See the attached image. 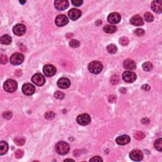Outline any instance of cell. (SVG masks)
I'll return each instance as SVG.
<instances>
[{"instance_id": "cell-1", "label": "cell", "mask_w": 162, "mask_h": 162, "mask_svg": "<svg viewBox=\"0 0 162 162\" xmlns=\"http://www.w3.org/2000/svg\"><path fill=\"white\" fill-rule=\"evenodd\" d=\"M103 65L100 62L98 61H93V62L89 63L88 65V70L91 73L94 74L100 73L103 70Z\"/></svg>"}, {"instance_id": "cell-2", "label": "cell", "mask_w": 162, "mask_h": 162, "mask_svg": "<svg viewBox=\"0 0 162 162\" xmlns=\"http://www.w3.org/2000/svg\"><path fill=\"white\" fill-rule=\"evenodd\" d=\"M55 149L58 154L60 155H65L68 153L70 150V146L68 143L64 142V141H61L56 144Z\"/></svg>"}, {"instance_id": "cell-3", "label": "cell", "mask_w": 162, "mask_h": 162, "mask_svg": "<svg viewBox=\"0 0 162 162\" xmlns=\"http://www.w3.org/2000/svg\"><path fill=\"white\" fill-rule=\"evenodd\" d=\"M4 89L8 92H13L17 89V83L13 79H8L3 85Z\"/></svg>"}, {"instance_id": "cell-4", "label": "cell", "mask_w": 162, "mask_h": 162, "mask_svg": "<svg viewBox=\"0 0 162 162\" xmlns=\"http://www.w3.org/2000/svg\"><path fill=\"white\" fill-rule=\"evenodd\" d=\"M24 60V56L20 53H13L10 57V62L12 65H20Z\"/></svg>"}, {"instance_id": "cell-5", "label": "cell", "mask_w": 162, "mask_h": 162, "mask_svg": "<svg viewBox=\"0 0 162 162\" xmlns=\"http://www.w3.org/2000/svg\"><path fill=\"white\" fill-rule=\"evenodd\" d=\"M122 78L125 82L132 83L134 82L137 78V75L134 72L131 71H126L124 72L122 74Z\"/></svg>"}, {"instance_id": "cell-6", "label": "cell", "mask_w": 162, "mask_h": 162, "mask_svg": "<svg viewBox=\"0 0 162 162\" xmlns=\"http://www.w3.org/2000/svg\"><path fill=\"white\" fill-rule=\"evenodd\" d=\"M43 73L46 77H52L53 76L56 72V68L55 66L53 65H46L44 66L43 69Z\"/></svg>"}, {"instance_id": "cell-7", "label": "cell", "mask_w": 162, "mask_h": 162, "mask_svg": "<svg viewBox=\"0 0 162 162\" xmlns=\"http://www.w3.org/2000/svg\"><path fill=\"white\" fill-rule=\"evenodd\" d=\"M130 158L135 161H139L143 160V153L139 149H134L130 153Z\"/></svg>"}, {"instance_id": "cell-8", "label": "cell", "mask_w": 162, "mask_h": 162, "mask_svg": "<svg viewBox=\"0 0 162 162\" xmlns=\"http://www.w3.org/2000/svg\"><path fill=\"white\" fill-rule=\"evenodd\" d=\"M32 81L34 84L38 86H42L45 83V78L42 74L37 73L34 74L32 77Z\"/></svg>"}, {"instance_id": "cell-9", "label": "cell", "mask_w": 162, "mask_h": 162, "mask_svg": "<svg viewBox=\"0 0 162 162\" xmlns=\"http://www.w3.org/2000/svg\"><path fill=\"white\" fill-rule=\"evenodd\" d=\"M78 124L81 125H87L91 122V117L87 114L79 115L77 118Z\"/></svg>"}, {"instance_id": "cell-10", "label": "cell", "mask_w": 162, "mask_h": 162, "mask_svg": "<svg viewBox=\"0 0 162 162\" xmlns=\"http://www.w3.org/2000/svg\"><path fill=\"white\" fill-rule=\"evenodd\" d=\"M22 90L23 93L24 94H26L27 96H31L35 92L36 89L35 87L32 84L27 83V84L23 85Z\"/></svg>"}, {"instance_id": "cell-11", "label": "cell", "mask_w": 162, "mask_h": 162, "mask_svg": "<svg viewBox=\"0 0 162 162\" xmlns=\"http://www.w3.org/2000/svg\"><path fill=\"white\" fill-rule=\"evenodd\" d=\"M13 32L16 36H21L23 35L26 32V26L22 23L15 25L13 28Z\"/></svg>"}, {"instance_id": "cell-12", "label": "cell", "mask_w": 162, "mask_h": 162, "mask_svg": "<svg viewBox=\"0 0 162 162\" xmlns=\"http://www.w3.org/2000/svg\"><path fill=\"white\" fill-rule=\"evenodd\" d=\"M68 23V19L65 15H59L56 17L55 23L58 27L65 26Z\"/></svg>"}, {"instance_id": "cell-13", "label": "cell", "mask_w": 162, "mask_h": 162, "mask_svg": "<svg viewBox=\"0 0 162 162\" xmlns=\"http://www.w3.org/2000/svg\"><path fill=\"white\" fill-rule=\"evenodd\" d=\"M108 22L112 23V24H115L120 22L121 20V16L119 13L117 12H113L110 14L108 16Z\"/></svg>"}, {"instance_id": "cell-14", "label": "cell", "mask_w": 162, "mask_h": 162, "mask_svg": "<svg viewBox=\"0 0 162 162\" xmlns=\"http://www.w3.org/2000/svg\"><path fill=\"white\" fill-rule=\"evenodd\" d=\"M68 1L67 0H57L55 1V7L58 10H64L68 7Z\"/></svg>"}, {"instance_id": "cell-15", "label": "cell", "mask_w": 162, "mask_h": 162, "mask_svg": "<svg viewBox=\"0 0 162 162\" xmlns=\"http://www.w3.org/2000/svg\"><path fill=\"white\" fill-rule=\"evenodd\" d=\"M68 17L72 20H76L81 17L82 12L81 10L76 8H72L68 13Z\"/></svg>"}, {"instance_id": "cell-16", "label": "cell", "mask_w": 162, "mask_h": 162, "mask_svg": "<svg viewBox=\"0 0 162 162\" xmlns=\"http://www.w3.org/2000/svg\"><path fill=\"white\" fill-rule=\"evenodd\" d=\"M130 23L134 26H141L144 24V21H143V18L139 15H134L130 18Z\"/></svg>"}, {"instance_id": "cell-17", "label": "cell", "mask_w": 162, "mask_h": 162, "mask_svg": "<svg viewBox=\"0 0 162 162\" xmlns=\"http://www.w3.org/2000/svg\"><path fill=\"white\" fill-rule=\"evenodd\" d=\"M152 10L157 13L162 12V2L161 1H153L151 3V6Z\"/></svg>"}, {"instance_id": "cell-18", "label": "cell", "mask_w": 162, "mask_h": 162, "mask_svg": "<svg viewBox=\"0 0 162 162\" xmlns=\"http://www.w3.org/2000/svg\"><path fill=\"white\" fill-rule=\"evenodd\" d=\"M57 85L60 88L62 89H67L70 87V81L68 78L65 77H62L58 81Z\"/></svg>"}, {"instance_id": "cell-19", "label": "cell", "mask_w": 162, "mask_h": 162, "mask_svg": "<svg viewBox=\"0 0 162 162\" xmlns=\"http://www.w3.org/2000/svg\"><path fill=\"white\" fill-rule=\"evenodd\" d=\"M130 138L127 135H122L116 139V143L119 145H125L130 142Z\"/></svg>"}, {"instance_id": "cell-20", "label": "cell", "mask_w": 162, "mask_h": 162, "mask_svg": "<svg viewBox=\"0 0 162 162\" xmlns=\"http://www.w3.org/2000/svg\"><path fill=\"white\" fill-rule=\"evenodd\" d=\"M124 67L128 70H134L136 68V64L134 61L130 59H127L124 62Z\"/></svg>"}, {"instance_id": "cell-21", "label": "cell", "mask_w": 162, "mask_h": 162, "mask_svg": "<svg viewBox=\"0 0 162 162\" xmlns=\"http://www.w3.org/2000/svg\"><path fill=\"white\" fill-rule=\"evenodd\" d=\"M8 150V145L5 141H1L0 142V155H3Z\"/></svg>"}, {"instance_id": "cell-22", "label": "cell", "mask_w": 162, "mask_h": 162, "mask_svg": "<svg viewBox=\"0 0 162 162\" xmlns=\"http://www.w3.org/2000/svg\"><path fill=\"white\" fill-rule=\"evenodd\" d=\"M0 42L3 45H10L12 42V37L8 34H5V35L1 36L0 38Z\"/></svg>"}, {"instance_id": "cell-23", "label": "cell", "mask_w": 162, "mask_h": 162, "mask_svg": "<svg viewBox=\"0 0 162 162\" xmlns=\"http://www.w3.org/2000/svg\"><path fill=\"white\" fill-rule=\"evenodd\" d=\"M117 28L115 26H112V25H107L103 28L104 31L108 34H112L117 31Z\"/></svg>"}, {"instance_id": "cell-24", "label": "cell", "mask_w": 162, "mask_h": 162, "mask_svg": "<svg viewBox=\"0 0 162 162\" xmlns=\"http://www.w3.org/2000/svg\"><path fill=\"white\" fill-rule=\"evenodd\" d=\"M106 50L109 53L114 54V53H115L117 51V47L114 44H110V45H108L107 46Z\"/></svg>"}, {"instance_id": "cell-25", "label": "cell", "mask_w": 162, "mask_h": 162, "mask_svg": "<svg viewBox=\"0 0 162 162\" xmlns=\"http://www.w3.org/2000/svg\"><path fill=\"white\" fill-rule=\"evenodd\" d=\"M143 69L144 71L149 72L153 69V64L150 62H144L142 65Z\"/></svg>"}, {"instance_id": "cell-26", "label": "cell", "mask_w": 162, "mask_h": 162, "mask_svg": "<svg viewBox=\"0 0 162 162\" xmlns=\"http://www.w3.org/2000/svg\"><path fill=\"white\" fill-rule=\"evenodd\" d=\"M155 148L159 151L161 152L162 151V139L161 138H159L158 139H157L156 141L155 142Z\"/></svg>"}, {"instance_id": "cell-27", "label": "cell", "mask_w": 162, "mask_h": 162, "mask_svg": "<svg viewBox=\"0 0 162 162\" xmlns=\"http://www.w3.org/2000/svg\"><path fill=\"white\" fill-rule=\"evenodd\" d=\"M14 142L18 146H22L26 143V139L24 138H16L14 139Z\"/></svg>"}, {"instance_id": "cell-28", "label": "cell", "mask_w": 162, "mask_h": 162, "mask_svg": "<svg viewBox=\"0 0 162 162\" xmlns=\"http://www.w3.org/2000/svg\"><path fill=\"white\" fill-rule=\"evenodd\" d=\"M145 138V134L142 131H138L134 134V138L137 140H141Z\"/></svg>"}, {"instance_id": "cell-29", "label": "cell", "mask_w": 162, "mask_h": 162, "mask_svg": "<svg viewBox=\"0 0 162 162\" xmlns=\"http://www.w3.org/2000/svg\"><path fill=\"white\" fill-rule=\"evenodd\" d=\"M144 19L148 22H151L154 20V17L150 12H147L144 14Z\"/></svg>"}, {"instance_id": "cell-30", "label": "cell", "mask_w": 162, "mask_h": 162, "mask_svg": "<svg viewBox=\"0 0 162 162\" xmlns=\"http://www.w3.org/2000/svg\"><path fill=\"white\" fill-rule=\"evenodd\" d=\"M111 83L114 85H116L119 84V81H120V78L117 75H114L112 77H111Z\"/></svg>"}, {"instance_id": "cell-31", "label": "cell", "mask_w": 162, "mask_h": 162, "mask_svg": "<svg viewBox=\"0 0 162 162\" xmlns=\"http://www.w3.org/2000/svg\"><path fill=\"white\" fill-rule=\"evenodd\" d=\"M119 42H120V44L121 45L124 46H127L129 45V39L127 38V37H122L119 39Z\"/></svg>"}, {"instance_id": "cell-32", "label": "cell", "mask_w": 162, "mask_h": 162, "mask_svg": "<svg viewBox=\"0 0 162 162\" xmlns=\"http://www.w3.org/2000/svg\"><path fill=\"white\" fill-rule=\"evenodd\" d=\"M69 45L72 47V48H78V46H80V43L78 41L75 40V39H72L69 42Z\"/></svg>"}, {"instance_id": "cell-33", "label": "cell", "mask_w": 162, "mask_h": 162, "mask_svg": "<svg viewBox=\"0 0 162 162\" xmlns=\"http://www.w3.org/2000/svg\"><path fill=\"white\" fill-rule=\"evenodd\" d=\"M55 114L53 111H48L45 114V118L48 120H52L53 119H54Z\"/></svg>"}, {"instance_id": "cell-34", "label": "cell", "mask_w": 162, "mask_h": 162, "mask_svg": "<svg viewBox=\"0 0 162 162\" xmlns=\"http://www.w3.org/2000/svg\"><path fill=\"white\" fill-rule=\"evenodd\" d=\"M54 96L55 98L58 99V100H62V99H63L64 97H65L64 93H63L62 92H60V91H56L55 93Z\"/></svg>"}, {"instance_id": "cell-35", "label": "cell", "mask_w": 162, "mask_h": 162, "mask_svg": "<svg viewBox=\"0 0 162 162\" xmlns=\"http://www.w3.org/2000/svg\"><path fill=\"white\" fill-rule=\"evenodd\" d=\"M12 116H13V114H12V113L10 111H5V112L3 113V117L4 119H7V120L10 119L12 117Z\"/></svg>"}, {"instance_id": "cell-36", "label": "cell", "mask_w": 162, "mask_h": 162, "mask_svg": "<svg viewBox=\"0 0 162 162\" xmlns=\"http://www.w3.org/2000/svg\"><path fill=\"white\" fill-rule=\"evenodd\" d=\"M15 156L17 158H21L23 156V151L22 149H17L15 152Z\"/></svg>"}, {"instance_id": "cell-37", "label": "cell", "mask_w": 162, "mask_h": 162, "mask_svg": "<svg viewBox=\"0 0 162 162\" xmlns=\"http://www.w3.org/2000/svg\"><path fill=\"white\" fill-rule=\"evenodd\" d=\"M134 34L138 36H142L144 34V31L142 29H137L134 31Z\"/></svg>"}, {"instance_id": "cell-38", "label": "cell", "mask_w": 162, "mask_h": 162, "mask_svg": "<svg viewBox=\"0 0 162 162\" xmlns=\"http://www.w3.org/2000/svg\"><path fill=\"white\" fill-rule=\"evenodd\" d=\"M82 3L83 1H82V0H72V3L75 7H79L82 4Z\"/></svg>"}, {"instance_id": "cell-39", "label": "cell", "mask_w": 162, "mask_h": 162, "mask_svg": "<svg viewBox=\"0 0 162 162\" xmlns=\"http://www.w3.org/2000/svg\"><path fill=\"white\" fill-rule=\"evenodd\" d=\"M108 100L110 103H114L115 101H117V96L115 95H114V94L110 95L108 97Z\"/></svg>"}, {"instance_id": "cell-40", "label": "cell", "mask_w": 162, "mask_h": 162, "mask_svg": "<svg viewBox=\"0 0 162 162\" xmlns=\"http://www.w3.org/2000/svg\"><path fill=\"white\" fill-rule=\"evenodd\" d=\"M8 62L7 56L5 55H1V64H6Z\"/></svg>"}, {"instance_id": "cell-41", "label": "cell", "mask_w": 162, "mask_h": 162, "mask_svg": "<svg viewBox=\"0 0 162 162\" xmlns=\"http://www.w3.org/2000/svg\"><path fill=\"white\" fill-rule=\"evenodd\" d=\"M90 161H103V160H102V158H101V157L98 156H94L93 158H92L91 159H90V160H89Z\"/></svg>"}, {"instance_id": "cell-42", "label": "cell", "mask_w": 162, "mask_h": 162, "mask_svg": "<svg viewBox=\"0 0 162 162\" xmlns=\"http://www.w3.org/2000/svg\"><path fill=\"white\" fill-rule=\"evenodd\" d=\"M141 88H142V89H143V90H144L145 91H149L150 90V86L148 84H144Z\"/></svg>"}, {"instance_id": "cell-43", "label": "cell", "mask_w": 162, "mask_h": 162, "mask_svg": "<svg viewBox=\"0 0 162 162\" xmlns=\"http://www.w3.org/2000/svg\"><path fill=\"white\" fill-rule=\"evenodd\" d=\"M15 74L17 75V76L20 77L21 76L22 74V70H20V69H18V70H16L15 72Z\"/></svg>"}, {"instance_id": "cell-44", "label": "cell", "mask_w": 162, "mask_h": 162, "mask_svg": "<svg viewBox=\"0 0 162 162\" xmlns=\"http://www.w3.org/2000/svg\"><path fill=\"white\" fill-rule=\"evenodd\" d=\"M141 122H142L143 124H149V119H147V118H144V119H142Z\"/></svg>"}, {"instance_id": "cell-45", "label": "cell", "mask_w": 162, "mask_h": 162, "mask_svg": "<svg viewBox=\"0 0 162 162\" xmlns=\"http://www.w3.org/2000/svg\"><path fill=\"white\" fill-rule=\"evenodd\" d=\"M95 23L97 25V26H100L101 24H102V21L100 20H97L96 22Z\"/></svg>"}, {"instance_id": "cell-46", "label": "cell", "mask_w": 162, "mask_h": 162, "mask_svg": "<svg viewBox=\"0 0 162 162\" xmlns=\"http://www.w3.org/2000/svg\"><path fill=\"white\" fill-rule=\"evenodd\" d=\"M74 161V160H72V159H67V160H65V161Z\"/></svg>"}, {"instance_id": "cell-47", "label": "cell", "mask_w": 162, "mask_h": 162, "mask_svg": "<svg viewBox=\"0 0 162 162\" xmlns=\"http://www.w3.org/2000/svg\"><path fill=\"white\" fill-rule=\"evenodd\" d=\"M20 3L23 4V3H26V1H20Z\"/></svg>"}]
</instances>
